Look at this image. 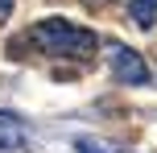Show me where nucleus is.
<instances>
[{
	"label": "nucleus",
	"mask_w": 157,
	"mask_h": 153,
	"mask_svg": "<svg viewBox=\"0 0 157 153\" xmlns=\"http://www.w3.org/2000/svg\"><path fill=\"white\" fill-rule=\"evenodd\" d=\"M29 41L50 58H75V62H87V58L99 50V37L83 25L66 21V17H46L29 29Z\"/></svg>",
	"instance_id": "nucleus-1"
},
{
	"label": "nucleus",
	"mask_w": 157,
	"mask_h": 153,
	"mask_svg": "<svg viewBox=\"0 0 157 153\" xmlns=\"http://www.w3.org/2000/svg\"><path fill=\"white\" fill-rule=\"evenodd\" d=\"M108 66H112V79L124 83V87H145V83L153 79L149 66H145V58L136 54L132 46H108Z\"/></svg>",
	"instance_id": "nucleus-2"
},
{
	"label": "nucleus",
	"mask_w": 157,
	"mask_h": 153,
	"mask_svg": "<svg viewBox=\"0 0 157 153\" xmlns=\"http://www.w3.org/2000/svg\"><path fill=\"white\" fill-rule=\"evenodd\" d=\"M128 21L136 29H153L157 25V0H128Z\"/></svg>",
	"instance_id": "nucleus-3"
},
{
	"label": "nucleus",
	"mask_w": 157,
	"mask_h": 153,
	"mask_svg": "<svg viewBox=\"0 0 157 153\" xmlns=\"http://www.w3.org/2000/svg\"><path fill=\"white\" fill-rule=\"evenodd\" d=\"M21 145H25L21 128H17V124H8V132H0V149H21Z\"/></svg>",
	"instance_id": "nucleus-4"
},
{
	"label": "nucleus",
	"mask_w": 157,
	"mask_h": 153,
	"mask_svg": "<svg viewBox=\"0 0 157 153\" xmlns=\"http://www.w3.org/2000/svg\"><path fill=\"white\" fill-rule=\"evenodd\" d=\"M75 149H78V153H103L95 141H87V137H78V141H75Z\"/></svg>",
	"instance_id": "nucleus-5"
},
{
	"label": "nucleus",
	"mask_w": 157,
	"mask_h": 153,
	"mask_svg": "<svg viewBox=\"0 0 157 153\" xmlns=\"http://www.w3.org/2000/svg\"><path fill=\"white\" fill-rule=\"evenodd\" d=\"M13 4H17V0H0V25L8 21V13H13Z\"/></svg>",
	"instance_id": "nucleus-6"
}]
</instances>
